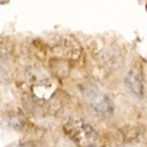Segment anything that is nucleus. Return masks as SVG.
<instances>
[{
  "label": "nucleus",
  "mask_w": 147,
  "mask_h": 147,
  "mask_svg": "<svg viewBox=\"0 0 147 147\" xmlns=\"http://www.w3.org/2000/svg\"><path fill=\"white\" fill-rule=\"evenodd\" d=\"M54 50L64 59H78L80 55V46L71 38L59 39Z\"/></svg>",
  "instance_id": "7ed1b4c3"
},
{
  "label": "nucleus",
  "mask_w": 147,
  "mask_h": 147,
  "mask_svg": "<svg viewBox=\"0 0 147 147\" xmlns=\"http://www.w3.org/2000/svg\"><path fill=\"white\" fill-rule=\"evenodd\" d=\"M142 130L136 126H124L123 128H120V136L123 139L124 143H134L139 139Z\"/></svg>",
  "instance_id": "39448f33"
},
{
  "label": "nucleus",
  "mask_w": 147,
  "mask_h": 147,
  "mask_svg": "<svg viewBox=\"0 0 147 147\" xmlns=\"http://www.w3.org/2000/svg\"><path fill=\"white\" fill-rule=\"evenodd\" d=\"M82 94L86 98V100L90 103V106L92 107L99 115L103 116H110L114 112V103H112L111 98L102 91L96 84L92 83H86V84L80 86Z\"/></svg>",
  "instance_id": "f03ea898"
},
{
  "label": "nucleus",
  "mask_w": 147,
  "mask_h": 147,
  "mask_svg": "<svg viewBox=\"0 0 147 147\" xmlns=\"http://www.w3.org/2000/svg\"><path fill=\"white\" fill-rule=\"evenodd\" d=\"M123 147H134V146H123Z\"/></svg>",
  "instance_id": "423d86ee"
},
{
  "label": "nucleus",
  "mask_w": 147,
  "mask_h": 147,
  "mask_svg": "<svg viewBox=\"0 0 147 147\" xmlns=\"http://www.w3.org/2000/svg\"><path fill=\"white\" fill-rule=\"evenodd\" d=\"M63 128L78 147H94L99 142V135L96 130L83 119L79 118L68 119L64 123Z\"/></svg>",
  "instance_id": "f257e3e1"
},
{
  "label": "nucleus",
  "mask_w": 147,
  "mask_h": 147,
  "mask_svg": "<svg viewBox=\"0 0 147 147\" xmlns=\"http://www.w3.org/2000/svg\"><path fill=\"white\" fill-rule=\"evenodd\" d=\"M126 86L136 96H142L144 92V84H143V74L138 67H132L126 75Z\"/></svg>",
  "instance_id": "20e7f679"
}]
</instances>
